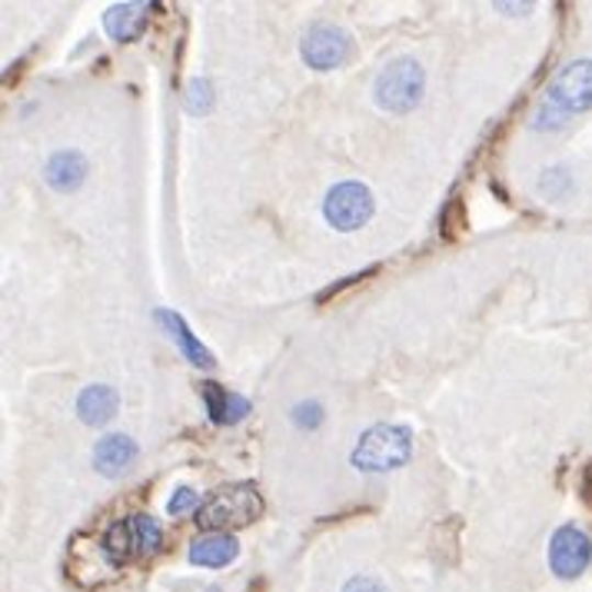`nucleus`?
<instances>
[{
    "label": "nucleus",
    "mask_w": 592,
    "mask_h": 592,
    "mask_svg": "<svg viewBox=\"0 0 592 592\" xmlns=\"http://www.w3.org/2000/svg\"><path fill=\"white\" fill-rule=\"evenodd\" d=\"M293 423L297 426H306V429H316L323 423V406L320 403H300L293 410Z\"/></svg>",
    "instance_id": "19"
},
{
    "label": "nucleus",
    "mask_w": 592,
    "mask_h": 592,
    "mask_svg": "<svg viewBox=\"0 0 592 592\" xmlns=\"http://www.w3.org/2000/svg\"><path fill=\"white\" fill-rule=\"evenodd\" d=\"M410 456H413V429L380 423L360 436L357 449H353V466L364 472H387L410 462Z\"/></svg>",
    "instance_id": "3"
},
{
    "label": "nucleus",
    "mask_w": 592,
    "mask_h": 592,
    "mask_svg": "<svg viewBox=\"0 0 592 592\" xmlns=\"http://www.w3.org/2000/svg\"><path fill=\"white\" fill-rule=\"evenodd\" d=\"M44 177H47V183L57 193H74L83 183V177H87V160L77 150H60V154H54L47 160Z\"/></svg>",
    "instance_id": "10"
},
{
    "label": "nucleus",
    "mask_w": 592,
    "mask_h": 592,
    "mask_svg": "<svg viewBox=\"0 0 592 592\" xmlns=\"http://www.w3.org/2000/svg\"><path fill=\"white\" fill-rule=\"evenodd\" d=\"M137 459V443L131 436H103L93 446V466L103 477H121V472L131 469V462Z\"/></svg>",
    "instance_id": "8"
},
{
    "label": "nucleus",
    "mask_w": 592,
    "mask_h": 592,
    "mask_svg": "<svg viewBox=\"0 0 592 592\" xmlns=\"http://www.w3.org/2000/svg\"><path fill=\"white\" fill-rule=\"evenodd\" d=\"M260 513H264V500L254 483H230L216 490L210 500H203L193 516H197V526L206 533H230V529L250 526Z\"/></svg>",
    "instance_id": "2"
},
{
    "label": "nucleus",
    "mask_w": 592,
    "mask_h": 592,
    "mask_svg": "<svg viewBox=\"0 0 592 592\" xmlns=\"http://www.w3.org/2000/svg\"><path fill=\"white\" fill-rule=\"evenodd\" d=\"M377 203H373V193L367 183H357V180H346V183H336L329 193H326V203H323V216L333 230L339 233H349V230H360L370 216H373Z\"/></svg>",
    "instance_id": "5"
},
{
    "label": "nucleus",
    "mask_w": 592,
    "mask_h": 592,
    "mask_svg": "<svg viewBox=\"0 0 592 592\" xmlns=\"http://www.w3.org/2000/svg\"><path fill=\"white\" fill-rule=\"evenodd\" d=\"M210 103H213L210 83H206V80H193V83L187 87V110H190V113H206Z\"/></svg>",
    "instance_id": "18"
},
{
    "label": "nucleus",
    "mask_w": 592,
    "mask_h": 592,
    "mask_svg": "<svg viewBox=\"0 0 592 592\" xmlns=\"http://www.w3.org/2000/svg\"><path fill=\"white\" fill-rule=\"evenodd\" d=\"M306 67L313 70H333L339 67L346 57H349V37L346 31L333 27V24H313L303 37V47H300Z\"/></svg>",
    "instance_id": "7"
},
{
    "label": "nucleus",
    "mask_w": 592,
    "mask_h": 592,
    "mask_svg": "<svg viewBox=\"0 0 592 592\" xmlns=\"http://www.w3.org/2000/svg\"><path fill=\"white\" fill-rule=\"evenodd\" d=\"M203 403L213 423H241L250 413V403L244 396H233L216 383H203Z\"/></svg>",
    "instance_id": "13"
},
{
    "label": "nucleus",
    "mask_w": 592,
    "mask_h": 592,
    "mask_svg": "<svg viewBox=\"0 0 592 592\" xmlns=\"http://www.w3.org/2000/svg\"><path fill=\"white\" fill-rule=\"evenodd\" d=\"M241 552L236 539L230 533H206L200 539L190 543V562L193 566H210V569H220V566H230Z\"/></svg>",
    "instance_id": "9"
},
{
    "label": "nucleus",
    "mask_w": 592,
    "mask_h": 592,
    "mask_svg": "<svg viewBox=\"0 0 592 592\" xmlns=\"http://www.w3.org/2000/svg\"><path fill=\"white\" fill-rule=\"evenodd\" d=\"M343 592H387V585L380 579H373V576H353L343 585Z\"/></svg>",
    "instance_id": "21"
},
{
    "label": "nucleus",
    "mask_w": 592,
    "mask_h": 592,
    "mask_svg": "<svg viewBox=\"0 0 592 592\" xmlns=\"http://www.w3.org/2000/svg\"><path fill=\"white\" fill-rule=\"evenodd\" d=\"M157 320L170 329V336L180 343V349L187 353V357H190V364H197V367H213V357H210V353L200 346V339H193V333H190V326L177 316V313H170V310H160L157 313Z\"/></svg>",
    "instance_id": "15"
},
{
    "label": "nucleus",
    "mask_w": 592,
    "mask_h": 592,
    "mask_svg": "<svg viewBox=\"0 0 592 592\" xmlns=\"http://www.w3.org/2000/svg\"><path fill=\"white\" fill-rule=\"evenodd\" d=\"M167 510H170V516H183V513H190V510L197 513V510H200V496H197L193 490H187V487H183V490H177V493H174V500H170V506H167Z\"/></svg>",
    "instance_id": "20"
},
{
    "label": "nucleus",
    "mask_w": 592,
    "mask_h": 592,
    "mask_svg": "<svg viewBox=\"0 0 592 592\" xmlns=\"http://www.w3.org/2000/svg\"><path fill=\"white\" fill-rule=\"evenodd\" d=\"M100 552L107 556L110 566H124L137 556V546H134V533H131V520H121L113 523L107 533H103V543H100Z\"/></svg>",
    "instance_id": "14"
},
{
    "label": "nucleus",
    "mask_w": 592,
    "mask_h": 592,
    "mask_svg": "<svg viewBox=\"0 0 592 592\" xmlns=\"http://www.w3.org/2000/svg\"><path fill=\"white\" fill-rule=\"evenodd\" d=\"M539 190H543L549 200H562V197L572 190V177H569L562 167H556V170H546V174L539 177Z\"/></svg>",
    "instance_id": "17"
},
{
    "label": "nucleus",
    "mask_w": 592,
    "mask_h": 592,
    "mask_svg": "<svg viewBox=\"0 0 592 592\" xmlns=\"http://www.w3.org/2000/svg\"><path fill=\"white\" fill-rule=\"evenodd\" d=\"M127 520H131V533H134L137 556H150V552H157V546H160V539H164L160 523H157L154 516H144V513L127 516Z\"/></svg>",
    "instance_id": "16"
},
{
    "label": "nucleus",
    "mask_w": 592,
    "mask_h": 592,
    "mask_svg": "<svg viewBox=\"0 0 592 592\" xmlns=\"http://www.w3.org/2000/svg\"><path fill=\"white\" fill-rule=\"evenodd\" d=\"M103 27L113 41H137L147 27V4H116L103 14Z\"/></svg>",
    "instance_id": "11"
},
{
    "label": "nucleus",
    "mask_w": 592,
    "mask_h": 592,
    "mask_svg": "<svg viewBox=\"0 0 592 592\" xmlns=\"http://www.w3.org/2000/svg\"><path fill=\"white\" fill-rule=\"evenodd\" d=\"M116 393L110 390V387H103V383H93V387H87L80 396H77V413H80V420L83 423H90V426H103L107 420H113V413H116Z\"/></svg>",
    "instance_id": "12"
},
{
    "label": "nucleus",
    "mask_w": 592,
    "mask_h": 592,
    "mask_svg": "<svg viewBox=\"0 0 592 592\" xmlns=\"http://www.w3.org/2000/svg\"><path fill=\"white\" fill-rule=\"evenodd\" d=\"M423 90H426V74L416 60L403 57V60H393L380 77H377V103L387 110V113H410L420 100H423Z\"/></svg>",
    "instance_id": "4"
},
{
    "label": "nucleus",
    "mask_w": 592,
    "mask_h": 592,
    "mask_svg": "<svg viewBox=\"0 0 592 592\" xmlns=\"http://www.w3.org/2000/svg\"><path fill=\"white\" fill-rule=\"evenodd\" d=\"M592 110V57L566 64L546 87L543 107L533 113V131H562L572 116Z\"/></svg>",
    "instance_id": "1"
},
{
    "label": "nucleus",
    "mask_w": 592,
    "mask_h": 592,
    "mask_svg": "<svg viewBox=\"0 0 592 592\" xmlns=\"http://www.w3.org/2000/svg\"><path fill=\"white\" fill-rule=\"evenodd\" d=\"M592 562V539L579 526H559L549 539V569L559 579H579Z\"/></svg>",
    "instance_id": "6"
}]
</instances>
